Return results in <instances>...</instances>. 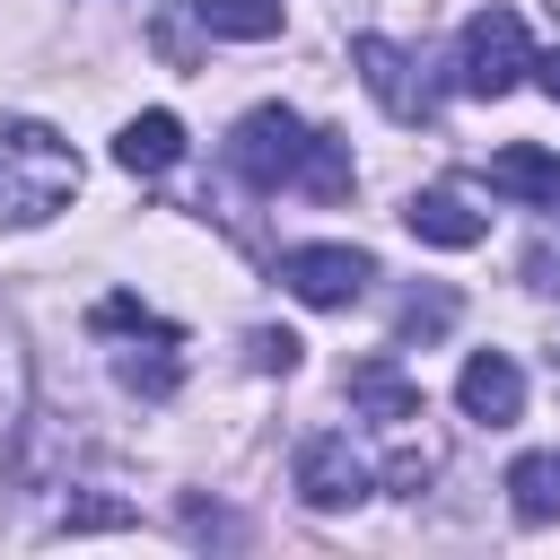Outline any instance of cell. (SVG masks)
<instances>
[{
	"mask_svg": "<svg viewBox=\"0 0 560 560\" xmlns=\"http://www.w3.org/2000/svg\"><path fill=\"white\" fill-rule=\"evenodd\" d=\"M551 385H560V341H551Z\"/></svg>",
	"mask_w": 560,
	"mask_h": 560,
	"instance_id": "603a6c76",
	"label": "cell"
},
{
	"mask_svg": "<svg viewBox=\"0 0 560 560\" xmlns=\"http://www.w3.org/2000/svg\"><path fill=\"white\" fill-rule=\"evenodd\" d=\"M508 508H516L525 525H560V455H551V446L508 464Z\"/></svg>",
	"mask_w": 560,
	"mask_h": 560,
	"instance_id": "4fadbf2b",
	"label": "cell"
},
{
	"mask_svg": "<svg viewBox=\"0 0 560 560\" xmlns=\"http://www.w3.org/2000/svg\"><path fill=\"white\" fill-rule=\"evenodd\" d=\"M402 228H411L420 245H446V254H464V245H481V236H490V219L472 210V192H464V184H420V192L402 201Z\"/></svg>",
	"mask_w": 560,
	"mask_h": 560,
	"instance_id": "ba28073f",
	"label": "cell"
},
{
	"mask_svg": "<svg viewBox=\"0 0 560 560\" xmlns=\"http://www.w3.org/2000/svg\"><path fill=\"white\" fill-rule=\"evenodd\" d=\"M88 324H96V332H122V341H131V350L114 359L131 394L166 402V394L184 385V332H175L166 315H149L140 298H96V315H88Z\"/></svg>",
	"mask_w": 560,
	"mask_h": 560,
	"instance_id": "7a4b0ae2",
	"label": "cell"
},
{
	"mask_svg": "<svg viewBox=\"0 0 560 560\" xmlns=\"http://www.w3.org/2000/svg\"><path fill=\"white\" fill-rule=\"evenodd\" d=\"M192 18H201L210 35H236V44L280 35V0H192Z\"/></svg>",
	"mask_w": 560,
	"mask_h": 560,
	"instance_id": "5bb4252c",
	"label": "cell"
},
{
	"mask_svg": "<svg viewBox=\"0 0 560 560\" xmlns=\"http://www.w3.org/2000/svg\"><path fill=\"white\" fill-rule=\"evenodd\" d=\"M175 158H184V122H175L166 105L131 114V122L114 131V166H122V175H166Z\"/></svg>",
	"mask_w": 560,
	"mask_h": 560,
	"instance_id": "30bf717a",
	"label": "cell"
},
{
	"mask_svg": "<svg viewBox=\"0 0 560 560\" xmlns=\"http://www.w3.org/2000/svg\"><path fill=\"white\" fill-rule=\"evenodd\" d=\"M245 350H254V368H280V376H289L306 341H298V332H271V324H262V332H245Z\"/></svg>",
	"mask_w": 560,
	"mask_h": 560,
	"instance_id": "d6986e66",
	"label": "cell"
},
{
	"mask_svg": "<svg viewBox=\"0 0 560 560\" xmlns=\"http://www.w3.org/2000/svg\"><path fill=\"white\" fill-rule=\"evenodd\" d=\"M455 402H464V420L508 429V420L525 411V368H516L508 350H472V359H464V376H455Z\"/></svg>",
	"mask_w": 560,
	"mask_h": 560,
	"instance_id": "9c48e42d",
	"label": "cell"
},
{
	"mask_svg": "<svg viewBox=\"0 0 560 560\" xmlns=\"http://www.w3.org/2000/svg\"><path fill=\"white\" fill-rule=\"evenodd\" d=\"M525 70H534V44H525V18H516V9H481V18H464V44H455V79H464V96H508Z\"/></svg>",
	"mask_w": 560,
	"mask_h": 560,
	"instance_id": "277c9868",
	"label": "cell"
},
{
	"mask_svg": "<svg viewBox=\"0 0 560 560\" xmlns=\"http://www.w3.org/2000/svg\"><path fill=\"white\" fill-rule=\"evenodd\" d=\"M105 525H131V508H122V499H79V508H61V534H105Z\"/></svg>",
	"mask_w": 560,
	"mask_h": 560,
	"instance_id": "ac0fdd59",
	"label": "cell"
},
{
	"mask_svg": "<svg viewBox=\"0 0 560 560\" xmlns=\"http://www.w3.org/2000/svg\"><path fill=\"white\" fill-rule=\"evenodd\" d=\"M455 315H464V298H455V289H411V298L394 306V341H438Z\"/></svg>",
	"mask_w": 560,
	"mask_h": 560,
	"instance_id": "9a60e30c",
	"label": "cell"
},
{
	"mask_svg": "<svg viewBox=\"0 0 560 560\" xmlns=\"http://www.w3.org/2000/svg\"><path fill=\"white\" fill-rule=\"evenodd\" d=\"M79 192V149L52 122H0V228H44Z\"/></svg>",
	"mask_w": 560,
	"mask_h": 560,
	"instance_id": "6da1fadb",
	"label": "cell"
},
{
	"mask_svg": "<svg viewBox=\"0 0 560 560\" xmlns=\"http://www.w3.org/2000/svg\"><path fill=\"white\" fill-rule=\"evenodd\" d=\"M490 192L534 201V210H560V158H551V149H534V140H516V149H499V158H490Z\"/></svg>",
	"mask_w": 560,
	"mask_h": 560,
	"instance_id": "7c38bea8",
	"label": "cell"
},
{
	"mask_svg": "<svg viewBox=\"0 0 560 560\" xmlns=\"http://www.w3.org/2000/svg\"><path fill=\"white\" fill-rule=\"evenodd\" d=\"M350 61H359V88H368L394 122H438V88H429V70H420L402 44L359 35V44H350Z\"/></svg>",
	"mask_w": 560,
	"mask_h": 560,
	"instance_id": "5b68a950",
	"label": "cell"
},
{
	"mask_svg": "<svg viewBox=\"0 0 560 560\" xmlns=\"http://www.w3.org/2000/svg\"><path fill=\"white\" fill-rule=\"evenodd\" d=\"M184 534H192V542H245V525L219 516V508H184Z\"/></svg>",
	"mask_w": 560,
	"mask_h": 560,
	"instance_id": "ffe728a7",
	"label": "cell"
},
{
	"mask_svg": "<svg viewBox=\"0 0 560 560\" xmlns=\"http://www.w3.org/2000/svg\"><path fill=\"white\" fill-rule=\"evenodd\" d=\"M534 88L560 105V44H551V52H534Z\"/></svg>",
	"mask_w": 560,
	"mask_h": 560,
	"instance_id": "7402d4cb",
	"label": "cell"
},
{
	"mask_svg": "<svg viewBox=\"0 0 560 560\" xmlns=\"http://www.w3.org/2000/svg\"><path fill=\"white\" fill-rule=\"evenodd\" d=\"M298 499L324 508V516H332V508H359V499H368V455H359L341 429H315V438L298 446Z\"/></svg>",
	"mask_w": 560,
	"mask_h": 560,
	"instance_id": "52a82bcc",
	"label": "cell"
},
{
	"mask_svg": "<svg viewBox=\"0 0 560 560\" xmlns=\"http://www.w3.org/2000/svg\"><path fill=\"white\" fill-rule=\"evenodd\" d=\"M350 402H359L376 429H411V420H420V385H411L394 359H359V368H350Z\"/></svg>",
	"mask_w": 560,
	"mask_h": 560,
	"instance_id": "8fae6325",
	"label": "cell"
},
{
	"mask_svg": "<svg viewBox=\"0 0 560 560\" xmlns=\"http://www.w3.org/2000/svg\"><path fill=\"white\" fill-rule=\"evenodd\" d=\"M298 192H306V201H341V192H350V140L315 131V149H306V175H298Z\"/></svg>",
	"mask_w": 560,
	"mask_h": 560,
	"instance_id": "2e32d148",
	"label": "cell"
},
{
	"mask_svg": "<svg viewBox=\"0 0 560 560\" xmlns=\"http://www.w3.org/2000/svg\"><path fill=\"white\" fill-rule=\"evenodd\" d=\"M306 149H315V122H298L289 105H254V114H236V131H228V166H236L254 192H298Z\"/></svg>",
	"mask_w": 560,
	"mask_h": 560,
	"instance_id": "3957f363",
	"label": "cell"
},
{
	"mask_svg": "<svg viewBox=\"0 0 560 560\" xmlns=\"http://www.w3.org/2000/svg\"><path fill=\"white\" fill-rule=\"evenodd\" d=\"M368 280H376V254H359V245H289L280 254V289L298 306H350Z\"/></svg>",
	"mask_w": 560,
	"mask_h": 560,
	"instance_id": "8992f818",
	"label": "cell"
},
{
	"mask_svg": "<svg viewBox=\"0 0 560 560\" xmlns=\"http://www.w3.org/2000/svg\"><path fill=\"white\" fill-rule=\"evenodd\" d=\"M525 280H534V289H560V254L534 245V254H525Z\"/></svg>",
	"mask_w": 560,
	"mask_h": 560,
	"instance_id": "44dd1931",
	"label": "cell"
},
{
	"mask_svg": "<svg viewBox=\"0 0 560 560\" xmlns=\"http://www.w3.org/2000/svg\"><path fill=\"white\" fill-rule=\"evenodd\" d=\"M26 394H35L26 350H18V332H0V455H9V438L26 429Z\"/></svg>",
	"mask_w": 560,
	"mask_h": 560,
	"instance_id": "e0dca14e",
	"label": "cell"
}]
</instances>
